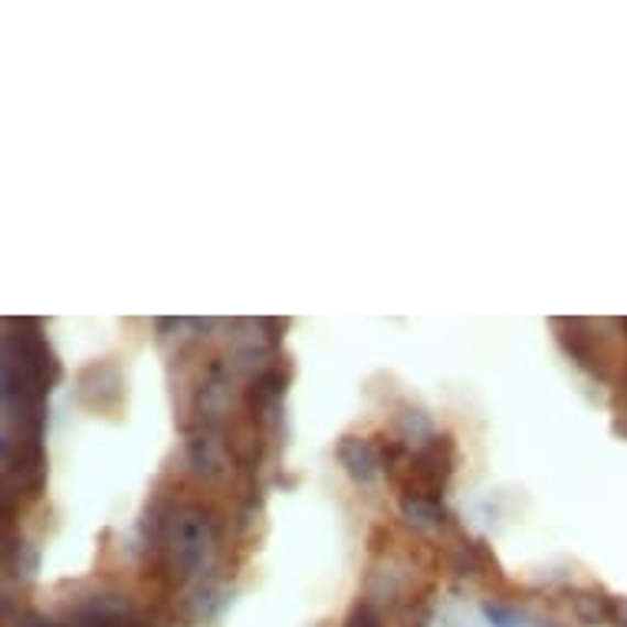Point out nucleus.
<instances>
[{"label": "nucleus", "instance_id": "15", "mask_svg": "<svg viewBox=\"0 0 627 627\" xmlns=\"http://www.w3.org/2000/svg\"><path fill=\"white\" fill-rule=\"evenodd\" d=\"M345 627H382V615H378L369 602H359V605L349 612Z\"/></svg>", "mask_w": 627, "mask_h": 627}, {"label": "nucleus", "instance_id": "5", "mask_svg": "<svg viewBox=\"0 0 627 627\" xmlns=\"http://www.w3.org/2000/svg\"><path fill=\"white\" fill-rule=\"evenodd\" d=\"M79 402L96 415H116L125 402V382L122 372L112 362H92L76 378Z\"/></svg>", "mask_w": 627, "mask_h": 627}, {"label": "nucleus", "instance_id": "6", "mask_svg": "<svg viewBox=\"0 0 627 627\" xmlns=\"http://www.w3.org/2000/svg\"><path fill=\"white\" fill-rule=\"evenodd\" d=\"M191 411H195V427L223 430V424L230 418V382L223 372V359H210L208 375L195 392Z\"/></svg>", "mask_w": 627, "mask_h": 627}, {"label": "nucleus", "instance_id": "20", "mask_svg": "<svg viewBox=\"0 0 627 627\" xmlns=\"http://www.w3.org/2000/svg\"><path fill=\"white\" fill-rule=\"evenodd\" d=\"M546 627H552V625H546Z\"/></svg>", "mask_w": 627, "mask_h": 627}, {"label": "nucleus", "instance_id": "14", "mask_svg": "<svg viewBox=\"0 0 627 627\" xmlns=\"http://www.w3.org/2000/svg\"><path fill=\"white\" fill-rule=\"evenodd\" d=\"M402 516L415 529H437L447 519L440 499H420V496H402Z\"/></svg>", "mask_w": 627, "mask_h": 627}, {"label": "nucleus", "instance_id": "2", "mask_svg": "<svg viewBox=\"0 0 627 627\" xmlns=\"http://www.w3.org/2000/svg\"><path fill=\"white\" fill-rule=\"evenodd\" d=\"M10 326L16 329V336H7L3 342V355L13 359L46 395L50 388L63 378V369L56 362V355L50 352V342L43 336V326L36 319H10Z\"/></svg>", "mask_w": 627, "mask_h": 627}, {"label": "nucleus", "instance_id": "12", "mask_svg": "<svg viewBox=\"0 0 627 627\" xmlns=\"http://www.w3.org/2000/svg\"><path fill=\"white\" fill-rule=\"evenodd\" d=\"M3 559H7V572L20 582H33L40 572V552L30 539L13 536L7 529V546H3Z\"/></svg>", "mask_w": 627, "mask_h": 627}, {"label": "nucleus", "instance_id": "13", "mask_svg": "<svg viewBox=\"0 0 627 627\" xmlns=\"http://www.w3.org/2000/svg\"><path fill=\"white\" fill-rule=\"evenodd\" d=\"M395 427H398V433H402V443H415V447H424L427 440H433L437 433H433V420L427 411H420L415 405H405L402 411H398V418H395Z\"/></svg>", "mask_w": 627, "mask_h": 627}, {"label": "nucleus", "instance_id": "19", "mask_svg": "<svg viewBox=\"0 0 627 627\" xmlns=\"http://www.w3.org/2000/svg\"><path fill=\"white\" fill-rule=\"evenodd\" d=\"M622 326H625V332H627V319H625V322H622Z\"/></svg>", "mask_w": 627, "mask_h": 627}, {"label": "nucleus", "instance_id": "8", "mask_svg": "<svg viewBox=\"0 0 627 627\" xmlns=\"http://www.w3.org/2000/svg\"><path fill=\"white\" fill-rule=\"evenodd\" d=\"M227 602H230V592H227L220 582L205 579V582H198V585L182 598V618H185L188 625H208V622H217V615L227 608Z\"/></svg>", "mask_w": 627, "mask_h": 627}, {"label": "nucleus", "instance_id": "9", "mask_svg": "<svg viewBox=\"0 0 627 627\" xmlns=\"http://www.w3.org/2000/svg\"><path fill=\"white\" fill-rule=\"evenodd\" d=\"M286 395V375L279 372V365H266L253 375L250 388H246V408L250 418L263 420L273 415V408L279 405V398Z\"/></svg>", "mask_w": 627, "mask_h": 627}, {"label": "nucleus", "instance_id": "16", "mask_svg": "<svg viewBox=\"0 0 627 627\" xmlns=\"http://www.w3.org/2000/svg\"><path fill=\"white\" fill-rule=\"evenodd\" d=\"M483 615H486V622H490L493 627H516L519 625L516 612H509V608H503V605H496V602H486V605H483Z\"/></svg>", "mask_w": 627, "mask_h": 627}, {"label": "nucleus", "instance_id": "3", "mask_svg": "<svg viewBox=\"0 0 627 627\" xmlns=\"http://www.w3.org/2000/svg\"><path fill=\"white\" fill-rule=\"evenodd\" d=\"M453 466H457V443L450 433H437L433 440L415 450V470L402 486V493L420 499H440L447 480L453 476Z\"/></svg>", "mask_w": 627, "mask_h": 627}, {"label": "nucleus", "instance_id": "18", "mask_svg": "<svg viewBox=\"0 0 627 627\" xmlns=\"http://www.w3.org/2000/svg\"><path fill=\"white\" fill-rule=\"evenodd\" d=\"M608 627H627V598L625 595H615L612 598V618Z\"/></svg>", "mask_w": 627, "mask_h": 627}, {"label": "nucleus", "instance_id": "1", "mask_svg": "<svg viewBox=\"0 0 627 627\" xmlns=\"http://www.w3.org/2000/svg\"><path fill=\"white\" fill-rule=\"evenodd\" d=\"M213 542H217V529L213 519L205 506H178L168 526V539L158 552L162 562V579L168 585H182L191 582L198 575H205L210 556H213Z\"/></svg>", "mask_w": 627, "mask_h": 627}, {"label": "nucleus", "instance_id": "10", "mask_svg": "<svg viewBox=\"0 0 627 627\" xmlns=\"http://www.w3.org/2000/svg\"><path fill=\"white\" fill-rule=\"evenodd\" d=\"M339 463L362 486L375 483V476H378V450L365 437H342L339 440Z\"/></svg>", "mask_w": 627, "mask_h": 627}, {"label": "nucleus", "instance_id": "7", "mask_svg": "<svg viewBox=\"0 0 627 627\" xmlns=\"http://www.w3.org/2000/svg\"><path fill=\"white\" fill-rule=\"evenodd\" d=\"M185 463L198 480H220L230 470V447L220 437V430L195 427L185 440Z\"/></svg>", "mask_w": 627, "mask_h": 627}, {"label": "nucleus", "instance_id": "17", "mask_svg": "<svg viewBox=\"0 0 627 627\" xmlns=\"http://www.w3.org/2000/svg\"><path fill=\"white\" fill-rule=\"evenodd\" d=\"M13 627H63V622H53L43 612H20Z\"/></svg>", "mask_w": 627, "mask_h": 627}, {"label": "nucleus", "instance_id": "4", "mask_svg": "<svg viewBox=\"0 0 627 627\" xmlns=\"http://www.w3.org/2000/svg\"><path fill=\"white\" fill-rule=\"evenodd\" d=\"M556 332H559V342L565 349V355L588 375L595 378H608V362L612 355L605 352L602 345V336L592 332V322L585 319H556L552 322Z\"/></svg>", "mask_w": 627, "mask_h": 627}, {"label": "nucleus", "instance_id": "11", "mask_svg": "<svg viewBox=\"0 0 627 627\" xmlns=\"http://www.w3.org/2000/svg\"><path fill=\"white\" fill-rule=\"evenodd\" d=\"M612 598L615 595H605L602 588H579V592H572L569 605H572V615L579 625L605 627L612 618Z\"/></svg>", "mask_w": 627, "mask_h": 627}]
</instances>
